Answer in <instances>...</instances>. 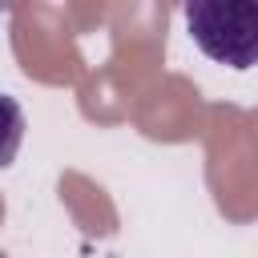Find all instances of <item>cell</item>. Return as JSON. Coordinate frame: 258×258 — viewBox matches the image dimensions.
Masks as SVG:
<instances>
[{
    "mask_svg": "<svg viewBox=\"0 0 258 258\" xmlns=\"http://www.w3.org/2000/svg\"><path fill=\"white\" fill-rule=\"evenodd\" d=\"M189 40L234 73L258 64V0H194L181 8Z\"/></svg>",
    "mask_w": 258,
    "mask_h": 258,
    "instance_id": "obj_1",
    "label": "cell"
},
{
    "mask_svg": "<svg viewBox=\"0 0 258 258\" xmlns=\"http://www.w3.org/2000/svg\"><path fill=\"white\" fill-rule=\"evenodd\" d=\"M24 109L16 97L0 93V169H8L20 153V141H24Z\"/></svg>",
    "mask_w": 258,
    "mask_h": 258,
    "instance_id": "obj_2",
    "label": "cell"
}]
</instances>
